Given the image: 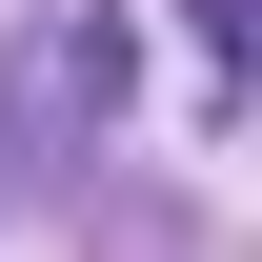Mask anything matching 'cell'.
Instances as JSON below:
<instances>
[{"label":"cell","mask_w":262,"mask_h":262,"mask_svg":"<svg viewBox=\"0 0 262 262\" xmlns=\"http://www.w3.org/2000/svg\"><path fill=\"white\" fill-rule=\"evenodd\" d=\"M20 121H40V141H81V121H121V20H61V40H40V81H20Z\"/></svg>","instance_id":"cell-1"}]
</instances>
